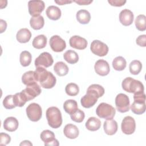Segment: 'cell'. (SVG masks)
Masks as SVG:
<instances>
[{
	"instance_id": "obj_1",
	"label": "cell",
	"mask_w": 146,
	"mask_h": 146,
	"mask_svg": "<svg viewBox=\"0 0 146 146\" xmlns=\"http://www.w3.org/2000/svg\"><path fill=\"white\" fill-rule=\"evenodd\" d=\"M46 118L48 125L52 128H58L62 124L60 111L56 107H50L46 110Z\"/></svg>"
},
{
	"instance_id": "obj_2",
	"label": "cell",
	"mask_w": 146,
	"mask_h": 146,
	"mask_svg": "<svg viewBox=\"0 0 146 146\" xmlns=\"http://www.w3.org/2000/svg\"><path fill=\"white\" fill-rule=\"evenodd\" d=\"M123 89L128 92L136 94L144 92V86L143 83L131 77L125 78L121 83Z\"/></svg>"
},
{
	"instance_id": "obj_3",
	"label": "cell",
	"mask_w": 146,
	"mask_h": 146,
	"mask_svg": "<svg viewBox=\"0 0 146 146\" xmlns=\"http://www.w3.org/2000/svg\"><path fill=\"white\" fill-rule=\"evenodd\" d=\"M134 102L131 106L132 112L136 115H141L145 111V95L144 92L134 94Z\"/></svg>"
},
{
	"instance_id": "obj_4",
	"label": "cell",
	"mask_w": 146,
	"mask_h": 146,
	"mask_svg": "<svg viewBox=\"0 0 146 146\" xmlns=\"http://www.w3.org/2000/svg\"><path fill=\"white\" fill-rule=\"evenodd\" d=\"M96 113L100 118L107 120L112 119L115 116L116 110L111 105L106 103H101L96 108Z\"/></svg>"
},
{
	"instance_id": "obj_5",
	"label": "cell",
	"mask_w": 146,
	"mask_h": 146,
	"mask_svg": "<svg viewBox=\"0 0 146 146\" xmlns=\"http://www.w3.org/2000/svg\"><path fill=\"white\" fill-rule=\"evenodd\" d=\"M28 118L32 121H38L42 117V110L41 107L37 103L30 104L26 110Z\"/></svg>"
},
{
	"instance_id": "obj_6",
	"label": "cell",
	"mask_w": 146,
	"mask_h": 146,
	"mask_svg": "<svg viewBox=\"0 0 146 146\" xmlns=\"http://www.w3.org/2000/svg\"><path fill=\"white\" fill-rule=\"evenodd\" d=\"M115 105L117 111L124 113L129 111L130 102L128 96L124 94H119L115 98Z\"/></svg>"
},
{
	"instance_id": "obj_7",
	"label": "cell",
	"mask_w": 146,
	"mask_h": 146,
	"mask_svg": "<svg viewBox=\"0 0 146 146\" xmlns=\"http://www.w3.org/2000/svg\"><path fill=\"white\" fill-rule=\"evenodd\" d=\"M92 52L99 56H104L108 52V47L106 44L99 40H94L90 46Z\"/></svg>"
},
{
	"instance_id": "obj_8",
	"label": "cell",
	"mask_w": 146,
	"mask_h": 146,
	"mask_svg": "<svg viewBox=\"0 0 146 146\" xmlns=\"http://www.w3.org/2000/svg\"><path fill=\"white\" fill-rule=\"evenodd\" d=\"M44 2L43 1L34 0L28 2L29 12L33 17L40 15V14L44 10Z\"/></svg>"
},
{
	"instance_id": "obj_9",
	"label": "cell",
	"mask_w": 146,
	"mask_h": 146,
	"mask_svg": "<svg viewBox=\"0 0 146 146\" xmlns=\"http://www.w3.org/2000/svg\"><path fill=\"white\" fill-rule=\"evenodd\" d=\"M53 62L54 60L51 55L47 52H43L35 59L34 64L36 67L40 66L48 67L53 64Z\"/></svg>"
},
{
	"instance_id": "obj_10",
	"label": "cell",
	"mask_w": 146,
	"mask_h": 146,
	"mask_svg": "<svg viewBox=\"0 0 146 146\" xmlns=\"http://www.w3.org/2000/svg\"><path fill=\"white\" fill-rule=\"evenodd\" d=\"M121 128L124 133L126 135L132 134L136 129V123L134 119L130 116L124 117L121 121Z\"/></svg>"
},
{
	"instance_id": "obj_11",
	"label": "cell",
	"mask_w": 146,
	"mask_h": 146,
	"mask_svg": "<svg viewBox=\"0 0 146 146\" xmlns=\"http://www.w3.org/2000/svg\"><path fill=\"white\" fill-rule=\"evenodd\" d=\"M26 96L27 102L38 96L41 93V89L39 84L35 82L32 84L27 86L26 88L22 91Z\"/></svg>"
},
{
	"instance_id": "obj_12",
	"label": "cell",
	"mask_w": 146,
	"mask_h": 146,
	"mask_svg": "<svg viewBox=\"0 0 146 146\" xmlns=\"http://www.w3.org/2000/svg\"><path fill=\"white\" fill-rule=\"evenodd\" d=\"M50 46L51 49L55 52H62L66 47V42L59 35L52 36L49 41Z\"/></svg>"
},
{
	"instance_id": "obj_13",
	"label": "cell",
	"mask_w": 146,
	"mask_h": 146,
	"mask_svg": "<svg viewBox=\"0 0 146 146\" xmlns=\"http://www.w3.org/2000/svg\"><path fill=\"white\" fill-rule=\"evenodd\" d=\"M40 139L44 142V145H59V143L55 138V134L50 130H44L40 133Z\"/></svg>"
},
{
	"instance_id": "obj_14",
	"label": "cell",
	"mask_w": 146,
	"mask_h": 146,
	"mask_svg": "<svg viewBox=\"0 0 146 146\" xmlns=\"http://www.w3.org/2000/svg\"><path fill=\"white\" fill-rule=\"evenodd\" d=\"M94 68L96 73L100 76H106L110 71V67L108 63L103 59L97 60L95 64Z\"/></svg>"
},
{
	"instance_id": "obj_15",
	"label": "cell",
	"mask_w": 146,
	"mask_h": 146,
	"mask_svg": "<svg viewBox=\"0 0 146 146\" xmlns=\"http://www.w3.org/2000/svg\"><path fill=\"white\" fill-rule=\"evenodd\" d=\"M69 43L71 47L78 50L85 49L88 44L87 40L78 35H74L70 38Z\"/></svg>"
},
{
	"instance_id": "obj_16",
	"label": "cell",
	"mask_w": 146,
	"mask_h": 146,
	"mask_svg": "<svg viewBox=\"0 0 146 146\" xmlns=\"http://www.w3.org/2000/svg\"><path fill=\"white\" fill-rule=\"evenodd\" d=\"M133 13L128 9H124L119 14V21L123 25L125 26L131 25L133 23Z\"/></svg>"
},
{
	"instance_id": "obj_17",
	"label": "cell",
	"mask_w": 146,
	"mask_h": 146,
	"mask_svg": "<svg viewBox=\"0 0 146 146\" xmlns=\"http://www.w3.org/2000/svg\"><path fill=\"white\" fill-rule=\"evenodd\" d=\"M51 73V72L47 71L43 67H37L34 71L35 80L36 82H39L41 84L47 79Z\"/></svg>"
},
{
	"instance_id": "obj_18",
	"label": "cell",
	"mask_w": 146,
	"mask_h": 146,
	"mask_svg": "<svg viewBox=\"0 0 146 146\" xmlns=\"http://www.w3.org/2000/svg\"><path fill=\"white\" fill-rule=\"evenodd\" d=\"M63 133L66 137L68 139H74L76 138L79 133L78 127L72 124H66L63 129Z\"/></svg>"
},
{
	"instance_id": "obj_19",
	"label": "cell",
	"mask_w": 146,
	"mask_h": 146,
	"mask_svg": "<svg viewBox=\"0 0 146 146\" xmlns=\"http://www.w3.org/2000/svg\"><path fill=\"white\" fill-rule=\"evenodd\" d=\"M103 128L104 131L107 135H113L117 131V123L112 119H107L104 123Z\"/></svg>"
},
{
	"instance_id": "obj_20",
	"label": "cell",
	"mask_w": 146,
	"mask_h": 146,
	"mask_svg": "<svg viewBox=\"0 0 146 146\" xmlns=\"http://www.w3.org/2000/svg\"><path fill=\"white\" fill-rule=\"evenodd\" d=\"M98 101V98L90 93H86L80 99L82 106L86 108H91L94 106Z\"/></svg>"
},
{
	"instance_id": "obj_21",
	"label": "cell",
	"mask_w": 146,
	"mask_h": 146,
	"mask_svg": "<svg viewBox=\"0 0 146 146\" xmlns=\"http://www.w3.org/2000/svg\"><path fill=\"white\" fill-rule=\"evenodd\" d=\"M19 123L18 120L14 117H8L3 121V128L7 131L14 132L18 127Z\"/></svg>"
},
{
	"instance_id": "obj_22",
	"label": "cell",
	"mask_w": 146,
	"mask_h": 146,
	"mask_svg": "<svg viewBox=\"0 0 146 146\" xmlns=\"http://www.w3.org/2000/svg\"><path fill=\"white\" fill-rule=\"evenodd\" d=\"M47 17L51 20L56 21L59 19L61 17V10L60 9L55 6H48L46 11Z\"/></svg>"
},
{
	"instance_id": "obj_23",
	"label": "cell",
	"mask_w": 146,
	"mask_h": 146,
	"mask_svg": "<svg viewBox=\"0 0 146 146\" xmlns=\"http://www.w3.org/2000/svg\"><path fill=\"white\" fill-rule=\"evenodd\" d=\"M31 37V33L30 31L26 29L23 28L20 29L17 33L16 38L17 40L22 43L28 42Z\"/></svg>"
},
{
	"instance_id": "obj_24",
	"label": "cell",
	"mask_w": 146,
	"mask_h": 146,
	"mask_svg": "<svg viewBox=\"0 0 146 146\" xmlns=\"http://www.w3.org/2000/svg\"><path fill=\"white\" fill-rule=\"evenodd\" d=\"M85 125L88 130L95 131L100 128L101 121L99 119L95 117H90L87 120Z\"/></svg>"
},
{
	"instance_id": "obj_25",
	"label": "cell",
	"mask_w": 146,
	"mask_h": 146,
	"mask_svg": "<svg viewBox=\"0 0 146 146\" xmlns=\"http://www.w3.org/2000/svg\"><path fill=\"white\" fill-rule=\"evenodd\" d=\"M87 93L91 94L98 99L104 95V89L102 86L99 84H93L88 87L87 90Z\"/></svg>"
},
{
	"instance_id": "obj_26",
	"label": "cell",
	"mask_w": 146,
	"mask_h": 146,
	"mask_svg": "<svg viewBox=\"0 0 146 146\" xmlns=\"http://www.w3.org/2000/svg\"><path fill=\"white\" fill-rule=\"evenodd\" d=\"M77 21L81 24H87L91 19L90 13L86 10H79L76 15Z\"/></svg>"
},
{
	"instance_id": "obj_27",
	"label": "cell",
	"mask_w": 146,
	"mask_h": 146,
	"mask_svg": "<svg viewBox=\"0 0 146 146\" xmlns=\"http://www.w3.org/2000/svg\"><path fill=\"white\" fill-rule=\"evenodd\" d=\"M44 24V18L42 15L32 17L30 20V25L34 30L41 29Z\"/></svg>"
},
{
	"instance_id": "obj_28",
	"label": "cell",
	"mask_w": 146,
	"mask_h": 146,
	"mask_svg": "<svg viewBox=\"0 0 146 146\" xmlns=\"http://www.w3.org/2000/svg\"><path fill=\"white\" fill-rule=\"evenodd\" d=\"M54 70L58 75L63 76L66 75L68 74V67L64 62H58L55 64L54 66Z\"/></svg>"
},
{
	"instance_id": "obj_29",
	"label": "cell",
	"mask_w": 146,
	"mask_h": 146,
	"mask_svg": "<svg viewBox=\"0 0 146 146\" xmlns=\"http://www.w3.org/2000/svg\"><path fill=\"white\" fill-rule=\"evenodd\" d=\"M32 44L33 47L36 49L43 48L47 44V38L44 35H39L34 38Z\"/></svg>"
},
{
	"instance_id": "obj_30",
	"label": "cell",
	"mask_w": 146,
	"mask_h": 146,
	"mask_svg": "<svg viewBox=\"0 0 146 146\" xmlns=\"http://www.w3.org/2000/svg\"><path fill=\"white\" fill-rule=\"evenodd\" d=\"M64 59L70 64H75L79 60L78 54L74 50H69L63 54Z\"/></svg>"
},
{
	"instance_id": "obj_31",
	"label": "cell",
	"mask_w": 146,
	"mask_h": 146,
	"mask_svg": "<svg viewBox=\"0 0 146 146\" xmlns=\"http://www.w3.org/2000/svg\"><path fill=\"white\" fill-rule=\"evenodd\" d=\"M63 108L66 113L71 115L78 109L77 102L73 99L67 100L63 104Z\"/></svg>"
},
{
	"instance_id": "obj_32",
	"label": "cell",
	"mask_w": 146,
	"mask_h": 146,
	"mask_svg": "<svg viewBox=\"0 0 146 146\" xmlns=\"http://www.w3.org/2000/svg\"><path fill=\"white\" fill-rule=\"evenodd\" d=\"M125 59L121 56L116 57L112 61V67L116 71H122L126 67Z\"/></svg>"
},
{
	"instance_id": "obj_33",
	"label": "cell",
	"mask_w": 146,
	"mask_h": 146,
	"mask_svg": "<svg viewBox=\"0 0 146 146\" xmlns=\"http://www.w3.org/2000/svg\"><path fill=\"white\" fill-rule=\"evenodd\" d=\"M22 83L26 86H29L36 82L34 76V71H29L25 72L22 76Z\"/></svg>"
},
{
	"instance_id": "obj_34",
	"label": "cell",
	"mask_w": 146,
	"mask_h": 146,
	"mask_svg": "<svg viewBox=\"0 0 146 146\" xmlns=\"http://www.w3.org/2000/svg\"><path fill=\"white\" fill-rule=\"evenodd\" d=\"M13 100L14 104L16 107H22L27 102V98L25 94L21 91V92L16 93L13 95Z\"/></svg>"
},
{
	"instance_id": "obj_35",
	"label": "cell",
	"mask_w": 146,
	"mask_h": 146,
	"mask_svg": "<svg viewBox=\"0 0 146 146\" xmlns=\"http://www.w3.org/2000/svg\"><path fill=\"white\" fill-rule=\"evenodd\" d=\"M136 29L141 31H145L146 29V17L144 14L139 15L135 21Z\"/></svg>"
},
{
	"instance_id": "obj_36",
	"label": "cell",
	"mask_w": 146,
	"mask_h": 146,
	"mask_svg": "<svg viewBox=\"0 0 146 146\" xmlns=\"http://www.w3.org/2000/svg\"><path fill=\"white\" fill-rule=\"evenodd\" d=\"M32 56L30 52L23 51L20 54L19 60L21 64L23 67H27L30 65L31 62Z\"/></svg>"
},
{
	"instance_id": "obj_37",
	"label": "cell",
	"mask_w": 146,
	"mask_h": 146,
	"mask_svg": "<svg viewBox=\"0 0 146 146\" xmlns=\"http://www.w3.org/2000/svg\"><path fill=\"white\" fill-rule=\"evenodd\" d=\"M129 71L131 74L137 75L142 69V64L138 60H132L129 66Z\"/></svg>"
},
{
	"instance_id": "obj_38",
	"label": "cell",
	"mask_w": 146,
	"mask_h": 146,
	"mask_svg": "<svg viewBox=\"0 0 146 146\" xmlns=\"http://www.w3.org/2000/svg\"><path fill=\"white\" fill-rule=\"evenodd\" d=\"M66 94L71 96H74L78 94L79 88L78 86L74 83H70L67 84L65 88Z\"/></svg>"
},
{
	"instance_id": "obj_39",
	"label": "cell",
	"mask_w": 146,
	"mask_h": 146,
	"mask_svg": "<svg viewBox=\"0 0 146 146\" xmlns=\"http://www.w3.org/2000/svg\"><path fill=\"white\" fill-rule=\"evenodd\" d=\"M70 117L71 120L74 121L76 123H81L84 120L85 115L83 111L78 108L73 113L70 115Z\"/></svg>"
},
{
	"instance_id": "obj_40",
	"label": "cell",
	"mask_w": 146,
	"mask_h": 146,
	"mask_svg": "<svg viewBox=\"0 0 146 146\" xmlns=\"http://www.w3.org/2000/svg\"><path fill=\"white\" fill-rule=\"evenodd\" d=\"M3 105L6 109L10 110L15 108L16 106L14 104L13 100V95H9L6 96L3 100Z\"/></svg>"
},
{
	"instance_id": "obj_41",
	"label": "cell",
	"mask_w": 146,
	"mask_h": 146,
	"mask_svg": "<svg viewBox=\"0 0 146 146\" xmlns=\"http://www.w3.org/2000/svg\"><path fill=\"white\" fill-rule=\"evenodd\" d=\"M11 141L10 136L5 133L1 132L0 133V145H6L8 144Z\"/></svg>"
},
{
	"instance_id": "obj_42",
	"label": "cell",
	"mask_w": 146,
	"mask_h": 146,
	"mask_svg": "<svg viewBox=\"0 0 146 146\" xmlns=\"http://www.w3.org/2000/svg\"><path fill=\"white\" fill-rule=\"evenodd\" d=\"M136 44L141 47L146 46V35H139L136 40Z\"/></svg>"
},
{
	"instance_id": "obj_43",
	"label": "cell",
	"mask_w": 146,
	"mask_h": 146,
	"mask_svg": "<svg viewBox=\"0 0 146 146\" xmlns=\"http://www.w3.org/2000/svg\"><path fill=\"white\" fill-rule=\"evenodd\" d=\"M108 2L113 6L120 7L123 6L125 3L126 1L125 0H108Z\"/></svg>"
},
{
	"instance_id": "obj_44",
	"label": "cell",
	"mask_w": 146,
	"mask_h": 146,
	"mask_svg": "<svg viewBox=\"0 0 146 146\" xmlns=\"http://www.w3.org/2000/svg\"><path fill=\"white\" fill-rule=\"evenodd\" d=\"M73 1L79 5H88L92 2V0H75Z\"/></svg>"
},
{
	"instance_id": "obj_45",
	"label": "cell",
	"mask_w": 146,
	"mask_h": 146,
	"mask_svg": "<svg viewBox=\"0 0 146 146\" xmlns=\"http://www.w3.org/2000/svg\"><path fill=\"white\" fill-rule=\"evenodd\" d=\"M0 27H1V33H2L6 29L7 27V23L3 19L0 20Z\"/></svg>"
},
{
	"instance_id": "obj_46",
	"label": "cell",
	"mask_w": 146,
	"mask_h": 146,
	"mask_svg": "<svg viewBox=\"0 0 146 146\" xmlns=\"http://www.w3.org/2000/svg\"><path fill=\"white\" fill-rule=\"evenodd\" d=\"M72 1H68V0H59V1H55V2L59 5H66L67 3H70L72 2Z\"/></svg>"
},
{
	"instance_id": "obj_47",
	"label": "cell",
	"mask_w": 146,
	"mask_h": 146,
	"mask_svg": "<svg viewBox=\"0 0 146 146\" xmlns=\"http://www.w3.org/2000/svg\"><path fill=\"white\" fill-rule=\"evenodd\" d=\"M20 145H33V144L29 140H25L20 144Z\"/></svg>"
}]
</instances>
